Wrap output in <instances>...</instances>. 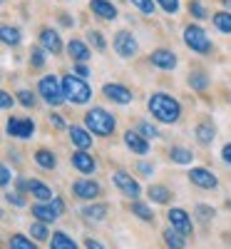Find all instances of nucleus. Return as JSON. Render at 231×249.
I'll return each mask as SVG.
<instances>
[{
  "mask_svg": "<svg viewBox=\"0 0 231 249\" xmlns=\"http://www.w3.org/2000/svg\"><path fill=\"white\" fill-rule=\"evenodd\" d=\"M149 110L159 122H177L179 115H182L179 102L169 95H164V92H157V95L149 97Z\"/></svg>",
  "mask_w": 231,
  "mask_h": 249,
  "instance_id": "1",
  "label": "nucleus"
},
{
  "mask_svg": "<svg viewBox=\"0 0 231 249\" xmlns=\"http://www.w3.org/2000/svg\"><path fill=\"white\" fill-rule=\"evenodd\" d=\"M85 124H87L90 132L107 137V135H112V130H115V117H112L107 110H102V107H92V110L85 115Z\"/></svg>",
  "mask_w": 231,
  "mask_h": 249,
  "instance_id": "2",
  "label": "nucleus"
},
{
  "mask_svg": "<svg viewBox=\"0 0 231 249\" xmlns=\"http://www.w3.org/2000/svg\"><path fill=\"white\" fill-rule=\"evenodd\" d=\"M62 90H65V97L70 102H77V105H82V102H87L92 90L87 88V82L82 77H75V75H67L65 80H62Z\"/></svg>",
  "mask_w": 231,
  "mask_h": 249,
  "instance_id": "3",
  "label": "nucleus"
},
{
  "mask_svg": "<svg viewBox=\"0 0 231 249\" xmlns=\"http://www.w3.org/2000/svg\"><path fill=\"white\" fill-rule=\"evenodd\" d=\"M37 92L43 95V100L48 102V105H62L67 97H65V90L60 88V82H57V77L55 75H48V77H43L40 80V85H37Z\"/></svg>",
  "mask_w": 231,
  "mask_h": 249,
  "instance_id": "4",
  "label": "nucleus"
},
{
  "mask_svg": "<svg viewBox=\"0 0 231 249\" xmlns=\"http://www.w3.org/2000/svg\"><path fill=\"white\" fill-rule=\"evenodd\" d=\"M184 43L192 50H197V53H209V50H212V43H209L206 33L201 28H197V25H189L184 30Z\"/></svg>",
  "mask_w": 231,
  "mask_h": 249,
  "instance_id": "5",
  "label": "nucleus"
},
{
  "mask_svg": "<svg viewBox=\"0 0 231 249\" xmlns=\"http://www.w3.org/2000/svg\"><path fill=\"white\" fill-rule=\"evenodd\" d=\"M62 210H65V204H62V199H52L50 204H35L33 207V214L40 219V222H52L62 214Z\"/></svg>",
  "mask_w": 231,
  "mask_h": 249,
  "instance_id": "6",
  "label": "nucleus"
},
{
  "mask_svg": "<svg viewBox=\"0 0 231 249\" xmlns=\"http://www.w3.org/2000/svg\"><path fill=\"white\" fill-rule=\"evenodd\" d=\"M115 50H117V55H122V57H132V55L137 53V40H134L127 30H119V33L115 35Z\"/></svg>",
  "mask_w": 231,
  "mask_h": 249,
  "instance_id": "7",
  "label": "nucleus"
},
{
  "mask_svg": "<svg viewBox=\"0 0 231 249\" xmlns=\"http://www.w3.org/2000/svg\"><path fill=\"white\" fill-rule=\"evenodd\" d=\"M115 184L119 187L122 195H127V197H132V199L139 197V184H137L127 172H115Z\"/></svg>",
  "mask_w": 231,
  "mask_h": 249,
  "instance_id": "8",
  "label": "nucleus"
},
{
  "mask_svg": "<svg viewBox=\"0 0 231 249\" xmlns=\"http://www.w3.org/2000/svg\"><path fill=\"white\" fill-rule=\"evenodd\" d=\"M189 179H192L197 187H204V190H214V187L219 184L216 177L209 172V170H204V167H194L192 172H189Z\"/></svg>",
  "mask_w": 231,
  "mask_h": 249,
  "instance_id": "9",
  "label": "nucleus"
},
{
  "mask_svg": "<svg viewBox=\"0 0 231 249\" xmlns=\"http://www.w3.org/2000/svg\"><path fill=\"white\" fill-rule=\"evenodd\" d=\"M33 130H35V124H33V120H28V117H23V120H17V117H13L10 122H8V132L13 135V137H30L33 135Z\"/></svg>",
  "mask_w": 231,
  "mask_h": 249,
  "instance_id": "10",
  "label": "nucleus"
},
{
  "mask_svg": "<svg viewBox=\"0 0 231 249\" xmlns=\"http://www.w3.org/2000/svg\"><path fill=\"white\" fill-rule=\"evenodd\" d=\"M72 192H75L80 199H95V197L99 195V184H95L92 179H80V182H75Z\"/></svg>",
  "mask_w": 231,
  "mask_h": 249,
  "instance_id": "11",
  "label": "nucleus"
},
{
  "mask_svg": "<svg viewBox=\"0 0 231 249\" xmlns=\"http://www.w3.org/2000/svg\"><path fill=\"white\" fill-rule=\"evenodd\" d=\"M152 65L162 70H174L177 68V55L172 50H154L152 53Z\"/></svg>",
  "mask_w": 231,
  "mask_h": 249,
  "instance_id": "12",
  "label": "nucleus"
},
{
  "mask_svg": "<svg viewBox=\"0 0 231 249\" xmlns=\"http://www.w3.org/2000/svg\"><path fill=\"white\" fill-rule=\"evenodd\" d=\"M169 222H172V227H177L182 234H192V219H189V214L184 210H172L169 212Z\"/></svg>",
  "mask_w": 231,
  "mask_h": 249,
  "instance_id": "13",
  "label": "nucleus"
},
{
  "mask_svg": "<svg viewBox=\"0 0 231 249\" xmlns=\"http://www.w3.org/2000/svg\"><path fill=\"white\" fill-rule=\"evenodd\" d=\"M104 95H107L110 100L119 102V105H127V102H132V92L127 88H122V85H104Z\"/></svg>",
  "mask_w": 231,
  "mask_h": 249,
  "instance_id": "14",
  "label": "nucleus"
},
{
  "mask_svg": "<svg viewBox=\"0 0 231 249\" xmlns=\"http://www.w3.org/2000/svg\"><path fill=\"white\" fill-rule=\"evenodd\" d=\"M72 164H75V167H77L82 175H92V172H95V167H97V164H95V160H92V155L82 152V150L72 155Z\"/></svg>",
  "mask_w": 231,
  "mask_h": 249,
  "instance_id": "15",
  "label": "nucleus"
},
{
  "mask_svg": "<svg viewBox=\"0 0 231 249\" xmlns=\"http://www.w3.org/2000/svg\"><path fill=\"white\" fill-rule=\"evenodd\" d=\"M40 43H43V48H45L48 53H52V55H57V53L62 50L60 35H57L55 30H43V33H40Z\"/></svg>",
  "mask_w": 231,
  "mask_h": 249,
  "instance_id": "16",
  "label": "nucleus"
},
{
  "mask_svg": "<svg viewBox=\"0 0 231 249\" xmlns=\"http://www.w3.org/2000/svg\"><path fill=\"white\" fill-rule=\"evenodd\" d=\"M124 144L132 150V152H137V155H147V150H149V144H147L144 140H142V135L139 132H124Z\"/></svg>",
  "mask_w": 231,
  "mask_h": 249,
  "instance_id": "17",
  "label": "nucleus"
},
{
  "mask_svg": "<svg viewBox=\"0 0 231 249\" xmlns=\"http://www.w3.org/2000/svg\"><path fill=\"white\" fill-rule=\"evenodd\" d=\"M90 8H92L95 15H99V18H104V20H115V18H117V8H115L112 3H107V0H92Z\"/></svg>",
  "mask_w": 231,
  "mask_h": 249,
  "instance_id": "18",
  "label": "nucleus"
},
{
  "mask_svg": "<svg viewBox=\"0 0 231 249\" xmlns=\"http://www.w3.org/2000/svg\"><path fill=\"white\" fill-rule=\"evenodd\" d=\"M70 137H72V142L77 144L80 150H87L92 144V135L85 127H70Z\"/></svg>",
  "mask_w": 231,
  "mask_h": 249,
  "instance_id": "19",
  "label": "nucleus"
},
{
  "mask_svg": "<svg viewBox=\"0 0 231 249\" xmlns=\"http://www.w3.org/2000/svg\"><path fill=\"white\" fill-rule=\"evenodd\" d=\"M28 190L33 192V197L43 199V202H50L52 199V190H50V187H45L43 182H37V179H30L28 182Z\"/></svg>",
  "mask_w": 231,
  "mask_h": 249,
  "instance_id": "20",
  "label": "nucleus"
},
{
  "mask_svg": "<svg viewBox=\"0 0 231 249\" xmlns=\"http://www.w3.org/2000/svg\"><path fill=\"white\" fill-rule=\"evenodd\" d=\"M164 242L169 249H184V234L177 230V227H169V230H164Z\"/></svg>",
  "mask_w": 231,
  "mask_h": 249,
  "instance_id": "21",
  "label": "nucleus"
},
{
  "mask_svg": "<svg viewBox=\"0 0 231 249\" xmlns=\"http://www.w3.org/2000/svg\"><path fill=\"white\" fill-rule=\"evenodd\" d=\"M67 53L77 60V62H85L87 57H90V50H87V45L82 43V40H70V45H67Z\"/></svg>",
  "mask_w": 231,
  "mask_h": 249,
  "instance_id": "22",
  "label": "nucleus"
},
{
  "mask_svg": "<svg viewBox=\"0 0 231 249\" xmlns=\"http://www.w3.org/2000/svg\"><path fill=\"white\" fill-rule=\"evenodd\" d=\"M50 247H52V249H77V244H75L65 232H55V234H52Z\"/></svg>",
  "mask_w": 231,
  "mask_h": 249,
  "instance_id": "23",
  "label": "nucleus"
},
{
  "mask_svg": "<svg viewBox=\"0 0 231 249\" xmlns=\"http://www.w3.org/2000/svg\"><path fill=\"white\" fill-rule=\"evenodd\" d=\"M35 162L40 164V167H45V170H52L55 164H57L55 155H52V152H48V150H37V152H35Z\"/></svg>",
  "mask_w": 231,
  "mask_h": 249,
  "instance_id": "24",
  "label": "nucleus"
},
{
  "mask_svg": "<svg viewBox=\"0 0 231 249\" xmlns=\"http://www.w3.org/2000/svg\"><path fill=\"white\" fill-rule=\"evenodd\" d=\"M197 140H199L201 144L212 142V140H214V127H212V124H206V122L197 124Z\"/></svg>",
  "mask_w": 231,
  "mask_h": 249,
  "instance_id": "25",
  "label": "nucleus"
},
{
  "mask_svg": "<svg viewBox=\"0 0 231 249\" xmlns=\"http://www.w3.org/2000/svg\"><path fill=\"white\" fill-rule=\"evenodd\" d=\"M169 190L166 187H149V199H154V202H159V204H164V202H169Z\"/></svg>",
  "mask_w": 231,
  "mask_h": 249,
  "instance_id": "26",
  "label": "nucleus"
},
{
  "mask_svg": "<svg viewBox=\"0 0 231 249\" xmlns=\"http://www.w3.org/2000/svg\"><path fill=\"white\" fill-rule=\"evenodd\" d=\"M82 214H85L87 219H104V214H107V207H104V204L85 207V210H82Z\"/></svg>",
  "mask_w": 231,
  "mask_h": 249,
  "instance_id": "27",
  "label": "nucleus"
},
{
  "mask_svg": "<svg viewBox=\"0 0 231 249\" xmlns=\"http://www.w3.org/2000/svg\"><path fill=\"white\" fill-rule=\"evenodd\" d=\"M169 155H172V160H174V162H179V164H189V162H192V157H194L192 152L184 150V147H172V152H169Z\"/></svg>",
  "mask_w": 231,
  "mask_h": 249,
  "instance_id": "28",
  "label": "nucleus"
},
{
  "mask_svg": "<svg viewBox=\"0 0 231 249\" xmlns=\"http://www.w3.org/2000/svg\"><path fill=\"white\" fill-rule=\"evenodd\" d=\"M132 212H134L139 219H144V222H152V219H154L152 210H149L147 204H142V202H134V204H132Z\"/></svg>",
  "mask_w": 231,
  "mask_h": 249,
  "instance_id": "29",
  "label": "nucleus"
},
{
  "mask_svg": "<svg viewBox=\"0 0 231 249\" xmlns=\"http://www.w3.org/2000/svg\"><path fill=\"white\" fill-rule=\"evenodd\" d=\"M214 25H216L221 33H231V15H229V13H216V15H214Z\"/></svg>",
  "mask_w": 231,
  "mask_h": 249,
  "instance_id": "30",
  "label": "nucleus"
},
{
  "mask_svg": "<svg viewBox=\"0 0 231 249\" xmlns=\"http://www.w3.org/2000/svg\"><path fill=\"white\" fill-rule=\"evenodd\" d=\"M3 43H5V45H17V43H20V33H17L15 28H8V25H5V28H3Z\"/></svg>",
  "mask_w": 231,
  "mask_h": 249,
  "instance_id": "31",
  "label": "nucleus"
},
{
  "mask_svg": "<svg viewBox=\"0 0 231 249\" xmlns=\"http://www.w3.org/2000/svg\"><path fill=\"white\" fill-rule=\"evenodd\" d=\"M10 249H35V247H33V242H28L25 237L15 234V237L10 239Z\"/></svg>",
  "mask_w": 231,
  "mask_h": 249,
  "instance_id": "32",
  "label": "nucleus"
},
{
  "mask_svg": "<svg viewBox=\"0 0 231 249\" xmlns=\"http://www.w3.org/2000/svg\"><path fill=\"white\" fill-rule=\"evenodd\" d=\"M132 3H134L144 15H154V0H132Z\"/></svg>",
  "mask_w": 231,
  "mask_h": 249,
  "instance_id": "33",
  "label": "nucleus"
},
{
  "mask_svg": "<svg viewBox=\"0 0 231 249\" xmlns=\"http://www.w3.org/2000/svg\"><path fill=\"white\" fill-rule=\"evenodd\" d=\"M139 132H142V137H147V140H154V137H159L157 127H152L149 122H142V124H139Z\"/></svg>",
  "mask_w": 231,
  "mask_h": 249,
  "instance_id": "34",
  "label": "nucleus"
},
{
  "mask_svg": "<svg viewBox=\"0 0 231 249\" xmlns=\"http://www.w3.org/2000/svg\"><path fill=\"white\" fill-rule=\"evenodd\" d=\"M33 237H35V239H48V227H45V222H35V224H33Z\"/></svg>",
  "mask_w": 231,
  "mask_h": 249,
  "instance_id": "35",
  "label": "nucleus"
},
{
  "mask_svg": "<svg viewBox=\"0 0 231 249\" xmlns=\"http://www.w3.org/2000/svg\"><path fill=\"white\" fill-rule=\"evenodd\" d=\"M17 100L23 102L25 107H33V105H35V95L28 92V90H20V92H17Z\"/></svg>",
  "mask_w": 231,
  "mask_h": 249,
  "instance_id": "36",
  "label": "nucleus"
},
{
  "mask_svg": "<svg viewBox=\"0 0 231 249\" xmlns=\"http://www.w3.org/2000/svg\"><path fill=\"white\" fill-rule=\"evenodd\" d=\"M189 10H192V15H194V18H199V20H201V18H206V10H204V5L199 3V0H194V3L189 5Z\"/></svg>",
  "mask_w": 231,
  "mask_h": 249,
  "instance_id": "37",
  "label": "nucleus"
},
{
  "mask_svg": "<svg viewBox=\"0 0 231 249\" xmlns=\"http://www.w3.org/2000/svg\"><path fill=\"white\" fill-rule=\"evenodd\" d=\"M197 214L206 222V219H212V217H214V210H212V207H206V204H199V207H197Z\"/></svg>",
  "mask_w": 231,
  "mask_h": 249,
  "instance_id": "38",
  "label": "nucleus"
},
{
  "mask_svg": "<svg viewBox=\"0 0 231 249\" xmlns=\"http://www.w3.org/2000/svg\"><path fill=\"white\" fill-rule=\"evenodd\" d=\"M159 5H162L166 13H177V10H179V0H159Z\"/></svg>",
  "mask_w": 231,
  "mask_h": 249,
  "instance_id": "39",
  "label": "nucleus"
},
{
  "mask_svg": "<svg viewBox=\"0 0 231 249\" xmlns=\"http://www.w3.org/2000/svg\"><path fill=\"white\" fill-rule=\"evenodd\" d=\"M90 43H92L97 50H104V40H102V35H99L97 30H92V33H90Z\"/></svg>",
  "mask_w": 231,
  "mask_h": 249,
  "instance_id": "40",
  "label": "nucleus"
},
{
  "mask_svg": "<svg viewBox=\"0 0 231 249\" xmlns=\"http://www.w3.org/2000/svg\"><path fill=\"white\" fill-rule=\"evenodd\" d=\"M189 82H192V88H197V90H204L206 88V77L204 75H192V80H189Z\"/></svg>",
  "mask_w": 231,
  "mask_h": 249,
  "instance_id": "41",
  "label": "nucleus"
},
{
  "mask_svg": "<svg viewBox=\"0 0 231 249\" xmlns=\"http://www.w3.org/2000/svg\"><path fill=\"white\" fill-rule=\"evenodd\" d=\"M33 65H45V55H43V50H33Z\"/></svg>",
  "mask_w": 231,
  "mask_h": 249,
  "instance_id": "42",
  "label": "nucleus"
},
{
  "mask_svg": "<svg viewBox=\"0 0 231 249\" xmlns=\"http://www.w3.org/2000/svg\"><path fill=\"white\" fill-rule=\"evenodd\" d=\"M0 105H3L5 110H10V107H13V100H10V95H8V92H0Z\"/></svg>",
  "mask_w": 231,
  "mask_h": 249,
  "instance_id": "43",
  "label": "nucleus"
},
{
  "mask_svg": "<svg viewBox=\"0 0 231 249\" xmlns=\"http://www.w3.org/2000/svg\"><path fill=\"white\" fill-rule=\"evenodd\" d=\"M50 124H52V127H57V130H62V127H65V122H62L57 115H50Z\"/></svg>",
  "mask_w": 231,
  "mask_h": 249,
  "instance_id": "44",
  "label": "nucleus"
},
{
  "mask_svg": "<svg viewBox=\"0 0 231 249\" xmlns=\"http://www.w3.org/2000/svg\"><path fill=\"white\" fill-rule=\"evenodd\" d=\"M0 182H3V184L8 187V182H10V170H8V167L0 170Z\"/></svg>",
  "mask_w": 231,
  "mask_h": 249,
  "instance_id": "45",
  "label": "nucleus"
},
{
  "mask_svg": "<svg viewBox=\"0 0 231 249\" xmlns=\"http://www.w3.org/2000/svg\"><path fill=\"white\" fill-rule=\"evenodd\" d=\"M8 202H13L15 207H23V204H25V199H23V197H17V195H8Z\"/></svg>",
  "mask_w": 231,
  "mask_h": 249,
  "instance_id": "46",
  "label": "nucleus"
},
{
  "mask_svg": "<svg viewBox=\"0 0 231 249\" xmlns=\"http://www.w3.org/2000/svg\"><path fill=\"white\" fill-rule=\"evenodd\" d=\"M221 155H224V162H229V164H231V144H226Z\"/></svg>",
  "mask_w": 231,
  "mask_h": 249,
  "instance_id": "47",
  "label": "nucleus"
},
{
  "mask_svg": "<svg viewBox=\"0 0 231 249\" xmlns=\"http://www.w3.org/2000/svg\"><path fill=\"white\" fill-rule=\"evenodd\" d=\"M87 249H104L99 242H95V239H87Z\"/></svg>",
  "mask_w": 231,
  "mask_h": 249,
  "instance_id": "48",
  "label": "nucleus"
},
{
  "mask_svg": "<svg viewBox=\"0 0 231 249\" xmlns=\"http://www.w3.org/2000/svg\"><path fill=\"white\" fill-rule=\"evenodd\" d=\"M77 75H80V77H85V75H90V72H87V68L82 65V62H80V65H77Z\"/></svg>",
  "mask_w": 231,
  "mask_h": 249,
  "instance_id": "49",
  "label": "nucleus"
},
{
  "mask_svg": "<svg viewBox=\"0 0 231 249\" xmlns=\"http://www.w3.org/2000/svg\"><path fill=\"white\" fill-rule=\"evenodd\" d=\"M139 170H142V172H147V175H152V164H147V162H142V164H139Z\"/></svg>",
  "mask_w": 231,
  "mask_h": 249,
  "instance_id": "50",
  "label": "nucleus"
}]
</instances>
